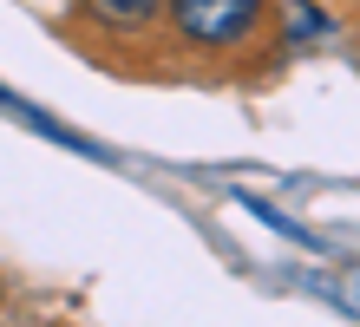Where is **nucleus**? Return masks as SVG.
I'll use <instances>...</instances> for the list:
<instances>
[{
    "label": "nucleus",
    "mask_w": 360,
    "mask_h": 327,
    "mask_svg": "<svg viewBox=\"0 0 360 327\" xmlns=\"http://www.w3.org/2000/svg\"><path fill=\"white\" fill-rule=\"evenodd\" d=\"M341 295H347V308L360 314V269H347V275H341Z\"/></svg>",
    "instance_id": "nucleus-4"
},
{
    "label": "nucleus",
    "mask_w": 360,
    "mask_h": 327,
    "mask_svg": "<svg viewBox=\"0 0 360 327\" xmlns=\"http://www.w3.org/2000/svg\"><path fill=\"white\" fill-rule=\"evenodd\" d=\"M86 13L98 20V27H118V33H138V27H151V20L164 13V0H86Z\"/></svg>",
    "instance_id": "nucleus-2"
},
{
    "label": "nucleus",
    "mask_w": 360,
    "mask_h": 327,
    "mask_svg": "<svg viewBox=\"0 0 360 327\" xmlns=\"http://www.w3.org/2000/svg\"><path fill=\"white\" fill-rule=\"evenodd\" d=\"M171 7V33L197 53H236L262 33L269 0H164Z\"/></svg>",
    "instance_id": "nucleus-1"
},
{
    "label": "nucleus",
    "mask_w": 360,
    "mask_h": 327,
    "mask_svg": "<svg viewBox=\"0 0 360 327\" xmlns=\"http://www.w3.org/2000/svg\"><path fill=\"white\" fill-rule=\"evenodd\" d=\"M275 20H282V33H288V39H314V33H328V13H321V7H308V0H275Z\"/></svg>",
    "instance_id": "nucleus-3"
}]
</instances>
